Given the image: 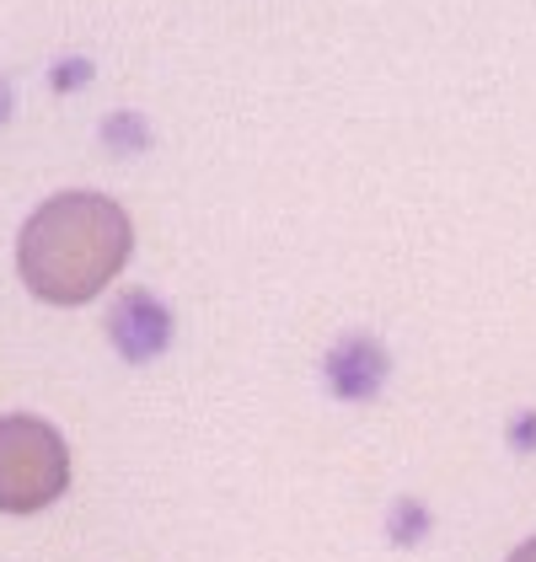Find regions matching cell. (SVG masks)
<instances>
[{
	"mask_svg": "<svg viewBox=\"0 0 536 562\" xmlns=\"http://www.w3.org/2000/svg\"><path fill=\"white\" fill-rule=\"evenodd\" d=\"M134 225L124 204H113L108 193H54L44 199L22 236H16V273L22 284L48 305H87L97 301L119 268L130 262Z\"/></svg>",
	"mask_w": 536,
	"mask_h": 562,
	"instance_id": "6da1fadb",
	"label": "cell"
},
{
	"mask_svg": "<svg viewBox=\"0 0 536 562\" xmlns=\"http://www.w3.org/2000/svg\"><path fill=\"white\" fill-rule=\"evenodd\" d=\"M70 487V450L33 413L0 418V515H38Z\"/></svg>",
	"mask_w": 536,
	"mask_h": 562,
	"instance_id": "7a4b0ae2",
	"label": "cell"
},
{
	"mask_svg": "<svg viewBox=\"0 0 536 562\" xmlns=\"http://www.w3.org/2000/svg\"><path fill=\"white\" fill-rule=\"evenodd\" d=\"M172 333H178L172 311L161 305V295H150V290H124L119 301L108 305V338L119 348V359H130V364L161 359V353L172 348Z\"/></svg>",
	"mask_w": 536,
	"mask_h": 562,
	"instance_id": "3957f363",
	"label": "cell"
},
{
	"mask_svg": "<svg viewBox=\"0 0 536 562\" xmlns=\"http://www.w3.org/2000/svg\"><path fill=\"white\" fill-rule=\"evenodd\" d=\"M387 370H392L387 348L376 344V338H365V333L338 338V344L327 348V359H322L327 391H333V396H344V402H370L376 391L387 386Z\"/></svg>",
	"mask_w": 536,
	"mask_h": 562,
	"instance_id": "277c9868",
	"label": "cell"
},
{
	"mask_svg": "<svg viewBox=\"0 0 536 562\" xmlns=\"http://www.w3.org/2000/svg\"><path fill=\"white\" fill-rule=\"evenodd\" d=\"M102 145L113 156H139L150 145V124L139 113H113V119H102Z\"/></svg>",
	"mask_w": 536,
	"mask_h": 562,
	"instance_id": "5b68a950",
	"label": "cell"
},
{
	"mask_svg": "<svg viewBox=\"0 0 536 562\" xmlns=\"http://www.w3.org/2000/svg\"><path fill=\"white\" fill-rule=\"evenodd\" d=\"M48 81H54V91H81L91 81V59H81V54H76V59H59V65L48 70Z\"/></svg>",
	"mask_w": 536,
	"mask_h": 562,
	"instance_id": "8992f818",
	"label": "cell"
},
{
	"mask_svg": "<svg viewBox=\"0 0 536 562\" xmlns=\"http://www.w3.org/2000/svg\"><path fill=\"white\" fill-rule=\"evenodd\" d=\"M11 119V87H5V76H0V124Z\"/></svg>",
	"mask_w": 536,
	"mask_h": 562,
	"instance_id": "52a82bcc",
	"label": "cell"
},
{
	"mask_svg": "<svg viewBox=\"0 0 536 562\" xmlns=\"http://www.w3.org/2000/svg\"><path fill=\"white\" fill-rule=\"evenodd\" d=\"M510 562H536V541H526V547H515V552H510Z\"/></svg>",
	"mask_w": 536,
	"mask_h": 562,
	"instance_id": "ba28073f",
	"label": "cell"
}]
</instances>
